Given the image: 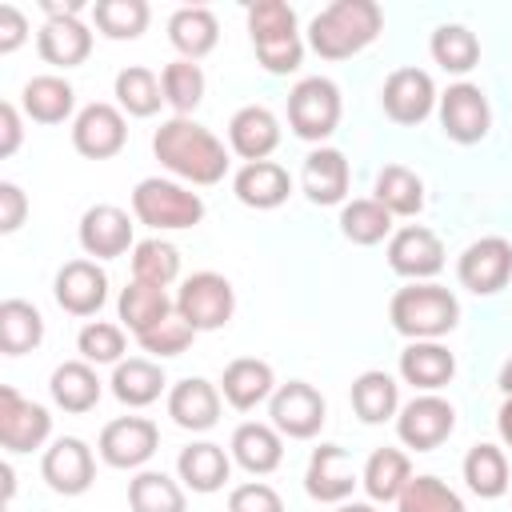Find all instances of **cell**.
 Listing matches in <instances>:
<instances>
[{"label":"cell","mask_w":512,"mask_h":512,"mask_svg":"<svg viewBox=\"0 0 512 512\" xmlns=\"http://www.w3.org/2000/svg\"><path fill=\"white\" fill-rule=\"evenodd\" d=\"M152 152L156 160L184 184H196V188H208V184H220L224 172H228V148L204 128L196 124L192 116H172L156 128L152 136Z\"/></svg>","instance_id":"cell-1"},{"label":"cell","mask_w":512,"mask_h":512,"mask_svg":"<svg viewBox=\"0 0 512 512\" xmlns=\"http://www.w3.org/2000/svg\"><path fill=\"white\" fill-rule=\"evenodd\" d=\"M384 28V12L376 0H332L308 24V44L320 60H348L364 52Z\"/></svg>","instance_id":"cell-2"},{"label":"cell","mask_w":512,"mask_h":512,"mask_svg":"<svg viewBox=\"0 0 512 512\" xmlns=\"http://www.w3.org/2000/svg\"><path fill=\"white\" fill-rule=\"evenodd\" d=\"M388 320L408 340H440L460 324V300L432 280L408 284V288H396L388 304Z\"/></svg>","instance_id":"cell-3"},{"label":"cell","mask_w":512,"mask_h":512,"mask_svg":"<svg viewBox=\"0 0 512 512\" xmlns=\"http://www.w3.org/2000/svg\"><path fill=\"white\" fill-rule=\"evenodd\" d=\"M248 36L256 48V60L272 76H288L304 60V40L296 32V12L284 0H256L248 8Z\"/></svg>","instance_id":"cell-4"},{"label":"cell","mask_w":512,"mask_h":512,"mask_svg":"<svg viewBox=\"0 0 512 512\" xmlns=\"http://www.w3.org/2000/svg\"><path fill=\"white\" fill-rule=\"evenodd\" d=\"M132 216L156 232H180V228H196L204 220V200H200V192L184 188L180 180L148 176L132 188Z\"/></svg>","instance_id":"cell-5"},{"label":"cell","mask_w":512,"mask_h":512,"mask_svg":"<svg viewBox=\"0 0 512 512\" xmlns=\"http://www.w3.org/2000/svg\"><path fill=\"white\" fill-rule=\"evenodd\" d=\"M340 124V88L328 76H304L288 92V128L308 140L324 144Z\"/></svg>","instance_id":"cell-6"},{"label":"cell","mask_w":512,"mask_h":512,"mask_svg":"<svg viewBox=\"0 0 512 512\" xmlns=\"http://www.w3.org/2000/svg\"><path fill=\"white\" fill-rule=\"evenodd\" d=\"M176 312L196 332H216L236 312V292L220 272H192L176 292Z\"/></svg>","instance_id":"cell-7"},{"label":"cell","mask_w":512,"mask_h":512,"mask_svg":"<svg viewBox=\"0 0 512 512\" xmlns=\"http://www.w3.org/2000/svg\"><path fill=\"white\" fill-rule=\"evenodd\" d=\"M268 416H272V428L280 436H288V440H312L324 428L328 404H324V396L308 380H288V384H280L272 392Z\"/></svg>","instance_id":"cell-8"},{"label":"cell","mask_w":512,"mask_h":512,"mask_svg":"<svg viewBox=\"0 0 512 512\" xmlns=\"http://www.w3.org/2000/svg\"><path fill=\"white\" fill-rule=\"evenodd\" d=\"M452 428H456V408L436 392H420L396 412V436L416 452L440 448L452 436Z\"/></svg>","instance_id":"cell-9"},{"label":"cell","mask_w":512,"mask_h":512,"mask_svg":"<svg viewBox=\"0 0 512 512\" xmlns=\"http://www.w3.org/2000/svg\"><path fill=\"white\" fill-rule=\"evenodd\" d=\"M456 280L476 296H492V292L508 288V280H512V244L504 236L472 240L456 260Z\"/></svg>","instance_id":"cell-10"},{"label":"cell","mask_w":512,"mask_h":512,"mask_svg":"<svg viewBox=\"0 0 512 512\" xmlns=\"http://www.w3.org/2000/svg\"><path fill=\"white\" fill-rule=\"evenodd\" d=\"M96 448L108 468H144L160 448V428L148 416H116L104 424Z\"/></svg>","instance_id":"cell-11"},{"label":"cell","mask_w":512,"mask_h":512,"mask_svg":"<svg viewBox=\"0 0 512 512\" xmlns=\"http://www.w3.org/2000/svg\"><path fill=\"white\" fill-rule=\"evenodd\" d=\"M128 144V124L116 104L92 100L72 120V148L88 160H112Z\"/></svg>","instance_id":"cell-12"},{"label":"cell","mask_w":512,"mask_h":512,"mask_svg":"<svg viewBox=\"0 0 512 512\" xmlns=\"http://www.w3.org/2000/svg\"><path fill=\"white\" fill-rule=\"evenodd\" d=\"M40 476L60 496H84L96 480V456L80 436H60L40 456Z\"/></svg>","instance_id":"cell-13"},{"label":"cell","mask_w":512,"mask_h":512,"mask_svg":"<svg viewBox=\"0 0 512 512\" xmlns=\"http://www.w3.org/2000/svg\"><path fill=\"white\" fill-rule=\"evenodd\" d=\"M436 108H440V128H444V136L456 140V144H480V140L488 136V128H492L488 96H484L476 84H468V80L448 84V92L440 96Z\"/></svg>","instance_id":"cell-14"},{"label":"cell","mask_w":512,"mask_h":512,"mask_svg":"<svg viewBox=\"0 0 512 512\" xmlns=\"http://www.w3.org/2000/svg\"><path fill=\"white\" fill-rule=\"evenodd\" d=\"M388 268L412 284L432 280L444 268V244L432 228L424 224H404L400 232L388 236Z\"/></svg>","instance_id":"cell-15"},{"label":"cell","mask_w":512,"mask_h":512,"mask_svg":"<svg viewBox=\"0 0 512 512\" xmlns=\"http://www.w3.org/2000/svg\"><path fill=\"white\" fill-rule=\"evenodd\" d=\"M52 436V416L44 404L24 400L12 384H0V444L4 452H32Z\"/></svg>","instance_id":"cell-16"},{"label":"cell","mask_w":512,"mask_h":512,"mask_svg":"<svg viewBox=\"0 0 512 512\" xmlns=\"http://www.w3.org/2000/svg\"><path fill=\"white\" fill-rule=\"evenodd\" d=\"M380 104L388 112V120L396 124H420L432 116V108L440 104L436 96V84L424 68H396L384 88H380Z\"/></svg>","instance_id":"cell-17"},{"label":"cell","mask_w":512,"mask_h":512,"mask_svg":"<svg viewBox=\"0 0 512 512\" xmlns=\"http://www.w3.org/2000/svg\"><path fill=\"white\" fill-rule=\"evenodd\" d=\"M356 484H360V472H356L348 448H340V444L312 448V460H308V472H304V492L316 504H344Z\"/></svg>","instance_id":"cell-18"},{"label":"cell","mask_w":512,"mask_h":512,"mask_svg":"<svg viewBox=\"0 0 512 512\" xmlns=\"http://www.w3.org/2000/svg\"><path fill=\"white\" fill-rule=\"evenodd\" d=\"M52 296L68 316H96L108 300V276L96 260H68L56 272Z\"/></svg>","instance_id":"cell-19"},{"label":"cell","mask_w":512,"mask_h":512,"mask_svg":"<svg viewBox=\"0 0 512 512\" xmlns=\"http://www.w3.org/2000/svg\"><path fill=\"white\" fill-rule=\"evenodd\" d=\"M80 248L96 260H112V256H124L128 248H136L132 240V220L124 208L116 204H92L84 216H80Z\"/></svg>","instance_id":"cell-20"},{"label":"cell","mask_w":512,"mask_h":512,"mask_svg":"<svg viewBox=\"0 0 512 512\" xmlns=\"http://www.w3.org/2000/svg\"><path fill=\"white\" fill-rule=\"evenodd\" d=\"M168 416L184 432H208L220 420V388L204 376H184L168 388Z\"/></svg>","instance_id":"cell-21"},{"label":"cell","mask_w":512,"mask_h":512,"mask_svg":"<svg viewBox=\"0 0 512 512\" xmlns=\"http://www.w3.org/2000/svg\"><path fill=\"white\" fill-rule=\"evenodd\" d=\"M36 52L52 68H76L92 56V32L80 16H48L36 32Z\"/></svg>","instance_id":"cell-22"},{"label":"cell","mask_w":512,"mask_h":512,"mask_svg":"<svg viewBox=\"0 0 512 512\" xmlns=\"http://www.w3.org/2000/svg\"><path fill=\"white\" fill-rule=\"evenodd\" d=\"M228 144L244 164L268 160L276 152V144H280V120L264 104H244L228 120Z\"/></svg>","instance_id":"cell-23"},{"label":"cell","mask_w":512,"mask_h":512,"mask_svg":"<svg viewBox=\"0 0 512 512\" xmlns=\"http://www.w3.org/2000/svg\"><path fill=\"white\" fill-rule=\"evenodd\" d=\"M300 188L320 208L344 204V196H348V160H344V152L328 148V144L312 148L304 156V168H300Z\"/></svg>","instance_id":"cell-24"},{"label":"cell","mask_w":512,"mask_h":512,"mask_svg":"<svg viewBox=\"0 0 512 512\" xmlns=\"http://www.w3.org/2000/svg\"><path fill=\"white\" fill-rule=\"evenodd\" d=\"M232 192L244 208H256V212H272L288 200L292 192V176L288 168H280L276 160H256V164H244L236 176H232Z\"/></svg>","instance_id":"cell-25"},{"label":"cell","mask_w":512,"mask_h":512,"mask_svg":"<svg viewBox=\"0 0 512 512\" xmlns=\"http://www.w3.org/2000/svg\"><path fill=\"white\" fill-rule=\"evenodd\" d=\"M276 392V376H272V364L268 360H256V356H236L224 376H220V396L236 408V412H248L264 400H272Z\"/></svg>","instance_id":"cell-26"},{"label":"cell","mask_w":512,"mask_h":512,"mask_svg":"<svg viewBox=\"0 0 512 512\" xmlns=\"http://www.w3.org/2000/svg\"><path fill=\"white\" fill-rule=\"evenodd\" d=\"M400 376L420 392H440L456 376V356L440 340H412L400 352Z\"/></svg>","instance_id":"cell-27"},{"label":"cell","mask_w":512,"mask_h":512,"mask_svg":"<svg viewBox=\"0 0 512 512\" xmlns=\"http://www.w3.org/2000/svg\"><path fill=\"white\" fill-rule=\"evenodd\" d=\"M228 448H232V460L244 472H252V476H268L284 460V436L272 424H256V420H244L232 432V444Z\"/></svg>","instance_id":"cell-28"},{"label":"cell","mask_w":512,"mask_h":512,"mask_svg":"<svg viewBox=\"0 0 512 512\" xmlns=\"http://www.w3.org/2000/svg\"><path fill=\"white\" fill-rule=\"evenodd\" d=\"M176 472H180L184 488H192V492H200V496H212V492H220V488L228 484L232 460H228V452H224L220 444H212V440H196V444L180 448V456H176Z\"/></svg>","instance_id":"cell-29"},{"label":"cell","mask_w":512,"mask_h":512,"mask_svg":"<svg viewBox=\"0 0 512 512\" xmlns=\"http://www.w3.org/2000/svg\"><path fill=\"white\" fill-rule=\"evenodd\" d=\"M48 392H52V404H56V408L80 416V412H92V408L100 404L104 384H100V376H96V368H92L88 360H64V364L52 372Z\"/></svg>","instance_id":"cell-30"},{"label":"cell","mask_w":512,"mask_h":512,"mask_svg":"<svg viewBox=\"0 0 512 512\" xmlns=\"http://www.w3.org/2000/svg\"><path fill=\"white\" fill-rule=\"evenodd\" d=\"M168 40H172V48L180 52V60H204L212 48H216V40H220V24H216V16H212V8H200V4H192V8H176L172 16H168Z\"/></svg>","instance_id":"cell-31"},{"label":"cell","mask_w":512,"mask_h":512,"mask_svg":"<svg viewBox=\"0 0 512 512\" xmlns=\"http://www.w3.org/2000/svg\"><path fill=\"white\" fill-rule=\"evenodd\" d=\"M20 108L36 124H64L76 108V88L64 76H52V72L32 76L20 92Z\"/></svg>","instance_id":"cell-32"},{"label":"cell","mask_w":512,"mask_h":512,"mask_svg":"<svg viewBox=\"0 0 512 512\" xmlns=\"http://www.w3.org/2000/svg\"><path fill=\"white\" fill-rule=\"evenodd\" d=\"M112 396L124 404V408H148L160 400L164 392V372L156 360H144V356H132V360H120L116 372H112Z\"/></svg>","instance_id":"cell-33"},{"label":"cell","mask_w":512,"mask_h":512,"mask_svg":"<svg viewBox=\"0 0 512 512\" xmlns=\"http://www.w3.org/2000/svg\"><path fill=\"white\" fill-rule=\"evenodd\" d=\"M116 312H120V320H124V328H128L132 336H144L148 328H156L164 316L176 312V300H172L164 288H152V284L132 280L128 288H120Z\"/></svg>","instance_id":"cell-34"},{"label":"cell","mask_w":512,"mask_h":512,"mask_svg":"<svg viewBox=\"0 0 512 512\" xmlns=\"http://www.w3.org/2000/svg\"><path fill=\"white\" fill-rule=\"evenodd\" d=\"M412 480V464L400 448H376L368 460H364V472H360V484L368 492L372 504H392L400 500L404 484Z\"/></svg>","instance_id":"cell-35"},{"label":"cell","mask_w":512,"mask_h":512,"mask_svg":"<svg viewBox=\"0 0 512 512\" xmlns=\"http://www.w3.org/2000/svg\"><path fill=\"white\" fill-rule=\"evenodd\" d=\"M40 340H44L40 308L20 300V296H8L0 304V352L4 356H24V352L40 348Z\"/></svg>","instance_id":"cell-36"},{"label":"cell","mask_w":512,"mask_h":512,"mask_svg":"<svg viewBox=\"0 0 512 512\" xmlns=\"http://www.w3.org/2000/svg\"><path fill=\"white\" fill-rule=\"evenodd\" d=\"M352 412L364 420V424H384L400 412V388L388 372L380 368H368L352 380Z\"/></svg>","instance_id":"cell-37"},{"label":"cell","mask_w":512,"mask_h":512,"mask_svg":"<svg viewBox=\"0 0 512 512\" xmlns=\"http://www.w3.org/2000/svg\"><path fill=\"white\" fill-rule=\"evenodd\" d=\"M464 484L480 500H500L512 488L504 448H496V444H472L468 456H464Z\"/></svg>","instance_id":"cell-38"},{"label":"cell","mask_w":512,"mask_h":512,"mask_svg":"<svg viewBox=\"0 0 512 512\" xmlns=\"http://www.w3.org/2000/svg\"><path fill=\"white\" fill-rule=\"evenodd\" d=\"M116 104L120 112L128 116H156L160 104H164V88H160V76L144 64H128L116 72Z\"/></svg>","instance_id":"cell-39"},{"label":"cell","mask_w":512,"mask_h":512,"mask_svg":"<svg viewBox=\"0 0 512 512\" xmlns=\"http://www.w3.org/2000/svg\"><path fill=\"white\" fill-rule=\"evenodd\" d=\"M128 508L132 512H188L184 488L168 476V472H136L128 480Z\"/></svg>","instance_id":"cell-40"},{"label":"cell","mask_w":512,"mask_h":512,"mask_svg":"<svg viewBox=\"0 0 512 512\" xmlns=\"http://www.w3.org/2000/svg\"><path fill=\"white\" fill-rule=\"evenodd\" d=\"M392 216H416L424 208V180L404 164H384L376 172V196Z\"/></svg>","instance_id":"cell-41"},{"label":"cell","mask_w":512,"mask_h":512,"mask_svg":"<svg viewBox=\"0 0 512 512\" xmlns=\"http://www.w3.org/2000/svg\"><path fill=\"white\" fill-rule=\"evenodd\" d=\"M340 232H344V240L372 248L384 236H392V212L380 200H348L340 208Z\"/></svg>","instance_id":"cell-42"},{"label":"cell","mask_w":512,"mask_h":512,"mask_svg":"<svg viewBox=\"0 0 512 512\" xmlns=\"http://www.w3.org/2000/svg\"><path fill=\"white\" fill-rule=\"evenodd\" d=\"M432 60L444 68V72H456V76H464V72H472L476 68V60H480V40H476V32H468L464 24H440L436 32H432Z\"/></svg>","instance_id":"cell-43"},{"label":"cell","mask_w":512,"mask_h":512,"mask_svg":"<svg viewBox=\"0 0 512 512\" xmlns=\"http://www.w3.org/2000/svg\"><path fill=\"white\" fill-rule=\"evenodd\" d=\"M176 276H180V252H176V244L152 236V240H140L132 248V280L152 284V288H168Z\"/></svg>","instance_id":"cell-44"},{"label":"cell","mask_w":512,"mask_h":512,"mask_svg":"<svg viewBox=\"0 0 512 512\" xmlns=\"http://www.w3.org/2000/svg\"><path fill=\"white\" fill-rule=\"evenodd\" d=\"M92 20L108 40H136L148 28L152 8L144 0H96Z\"/></svg>","instance_id":"cell-45"},{"label":"cell","mask_w":512,"mask_h":512,"mask_svg":"<svg viewBox=\"0 0 512 512\" xmlns=\"http://www.w3.org/2000/svg\"><path fill=\"white\" fill-rule=\"evenodd\" d=\"M160 88H164V104H168L176 116H188V112H196V104L204 100V72H200V64H192V60H172V64H164V72H160Z\"/></svg>","instance_id":"cell-46"},{"label":"cell","mask_w":512,"mask_h":512,"mask_svg":"<svg viewBox=\"0 0 512 512\" xmlns=\"http://www.w3.org/2000/svg\"><path fill=\"white\" fill-rule=\"evenodd\" d=\"M396 512H464V500L436 476H412L396 500Z\"/></svg>","instance_id":"cell-47"},{"label":"cell","mask_w":512,"mask_h":512,"mask_svg":"<svg viewBox=\"0 0 512 512\" xmlns=\"http://www.w3.org/2000/svg\"><path fill=\"white\" fill-rule=\"evenodd\" d=\"M76 352L88 364H120L124 360V328L108 320H88L76 336Z\"/></svg>","instance_id":"cell-48"},{"label":"cell","mask_w":512,"mask_h":512,"mask_svg":"<svg viewBox=\"0 0 512 512\" xmlns=\"http://www.w3.org/2000/svg\"><path fill=\"white\" fill-rule=\"evenodd\" d=\"M196 340V328L180 316V312H172V316H164L156 328H148L144 336H136V344L144 348V352H152V356H180V352H188V344Z\"/></svg>","instance_id":"cell-49"},{"label":"cell","mask_w":512,"mask_h":512,"mask_svg":"<svg viewBox=\"0 0 512 512\" xmlns=\"http://www.w3.org/2000/svg\"><path fill=\"white\" fill-rule=\"evenodd\" d=\"M228 512H284V500L272 484L248 480V484H236L228 492Z\"/></svg>","instance_id":"cell-50"},{"label":"cell","mask_w":512,"mask_h":512,"mask_svg":"<svg viewBox=\"0 0 512 512\" xmlns=\"http://www.w3.org/2000/svg\"><path fill=\"white\" fill-rule=\"evenodd\" d=\"M28 216V196L12 184V180H0V232H16Z\"/></svg>","instance_id":"cell-51"},{"label":"cell","mask_w":512,"mask_h":512,"mask_svg":"<svg viewBox=\"0 0 512 512\" xmlns=\"http://www.w3.org/2000/svg\"><path fill=\"white\" fill-rule=\"evenodd\" d=\"M28 40V16L16 4H0V52H16Z\"/></svg>","instance_id":"cell-52"},{"label":"cell","mask_w":512,"mask_h":512,"mask_svg":"<svg viewBox=\"0 0 512 512\" xmlns=\"http://www.w3.org/2000/svg\"><path fill=\"white\" fill-rule=\"evenodd\" d=\"M20 136H24V128H20V108L16 104H0V156H12L16 148H20Z\"/></svg>","instance_id":"cell-53"},{"label":"cell","mask_w":512,"mask_h":512,"mask_svg":"<svg viewBox=\"0 0 512 512\" xmlns=\"http://www.w3.org/2000/svg\"><path fill=\"white\" fill-rule=\"evenodd\" d=\"M496 428H500V440L512 448V396H504V404L496 412Z\"/></svg>","instance_id":"cell-54"},{"label":"cell","mask_w":512,"mask_h":512,"mask_svg":"<svg viewBox=\"0 0 512 512\" xmlns=\"http://www.w3.org/2000/svg\"><path fill=\"white\" fill-rule=\"evenodd\" d=\"M496 384H500V392H504V396H512V356L504 360V368H500V380H496Z\"/></svg>","instance_id":"cell-55"},{"label":"cell","mask_w":512,"mask_h":512,"mask_svg":"<svg viewBox=\"0 0 512 512\" xmlns=\"http://www.w3.org/2000/svg\"><path fill=\"white\" fill-rule=\"evenodd\" d=\"M0 476H4V496L12 500V492H16V472H12V464H0Z\"/></svg>","instance_id":"cell-56"},{"label":"cell","mask_w":512,"mask_h":512,"mask_svg":"<svg viewBox=\"0 0 512 512\" xmlns=\"http://www.w3.org/2000/svg\"><path fill=\"white\" fill-rule=\"evenodd\" d=\"M336 512H376V504H360V500H344V504H336Z\"/></svg>","instance_id":"cell-57"}]
</instances>
